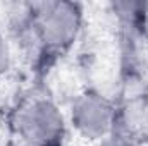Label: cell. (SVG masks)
Wrapping results in <instances>:
<instances>
[{
  "mask_svg": "<svg viewBox=\"0 0 148 146\" xmlns=\"http://www.w3.org/2000/svg\"><path fill=\"white\" fill-rule=\"evenodd\" d=\"M17 131L31 146H59L64 136V117L53 102L33 100L19 112Z\"/></svg>",
  "mask_w": 148,
  "mask_h": 146,
  "instance_id": "7a4b0ae2",
  "label": "cell"
},
{
  "mask_svg": "<svg viewBox=\"0 0 148 146\" xmlns=\"http://www.w3.org/2000/svg\"><path fill=\"white\" fill-rule=\"evenodd\" d=\"M81 29V9L73 2H47L38 5L36 33L50 50H66Z\"/></svg>",
  "mask_w": 148,
  "mask_h": 146,
  "instance_id": "6da1fadb",
  "label": "cell"
},
{
  "mask_svg": "<svg viewBox=\"0 0 148 146\" xmlns=\"http://www.w3.org/2000/svg\"><path fill=\"white\" fill-rule=\"evenodd\" d=\"M102 146H136V145H134V141H133L129 136H126V134H121V132L115 134V132H110L109 138L103 139Z\"/></svg>",
  "mask_w": 148,
  "mask_h": 146,
  "instance_id": "5b68a950",
  "label": "cell"
},
{
  "mask_svg": "<svg viewBox=\"0 0 148 146\" xmlns=\"http://www.w3.org/2000/svg\"><path fill=\"white\" fill-rule=\"evenodd\" d=\"M115 112L112 103L100 93L88 89L73 103L71 120L76 131L86 139H103L114 129Z\"/></svg>",
  "mask_w": 148,
  "mask_h": 146,
  "instance_id": "3957f363",
  "label": "cell"
},
{
  "mask_svg": "<svg viewBox=\"0 0 148 146\" xmlns=\"http://www.w3.org/2000/svg\"><path fill=\"white\" fill-rule=\"evenodd\" d=\"M9 69H10V48L5 36L0 31V76H3Z\"/></svg>",
  "mask_w": 148,
  "mask_h": 146,
  "instance_id": "277c9868",
  "label": "cell"
}]
</instances>
